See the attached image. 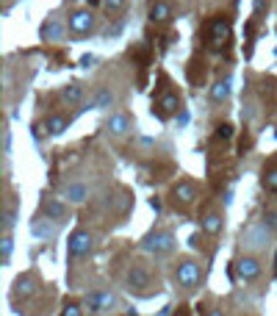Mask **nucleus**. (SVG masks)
<instances>
[{"label":"nucleus","instance_id":"f257e3e1","mask_svg":"<svg viewBox=\"0 0 277 316\" xmlns=\"http://www.w3.org/2000/svg\"><path fill=\"white\" fill-rule=\"evenodd\" d=\"M175 283L180 288H186V291H191V288H197L202 283V266L200 261L194 258H180L178 264H175Z\"/></svg>","mask_w":277,"mask_h":316},{"label":"nucleus","instance_id":"f03ea898","mask_svg":"<svg viewBox=\"0 0 277 316\" xmlns=\"http://www.w3.org/2000/svg\"><path fill=\"white\" fill-rule=\"evenodd\" d=\"M141 250L150 255H169L175 250V236L169 230H153L141 239Z\"/></svg>","mask_w":277,"mask_h":316},{"label":"nucleus","instance_id":"7ed1b4c3","mask_svg":"<svg viewBox=\"0 0 277 316\" xmlns=\"http://www.w3.org/2000/svg\"><path fill=\"white\" fill-rule=\"evenodd\" d=\"M127 288L136 291V294H141V297H150L153 291H158V286L153 283V274L147 272L141 264L131 266V272H127Z\"/></svg>","mask_w":277,"mask_h":316},{"label":"nucleus","instance_id":"20e7f679","mask_svg":"<svg viewBox=\"0 0 277 316\" xmlns=\"http://www.w3.org/2000/svg\"><path fill=\"white\" fill-rule=\"evenodd\" d=\"M83 308H86L89 313L117 311V308H119V297H117V294H111V291H92V294H86Z\"/></svg>","mask_w":277,"mask_h":316},{"label":"nucleus","instance_id":"39448f33","mask_svg":"<svg viewBox=\"0 0 277 316\" xmlns=\"http://www.w3.org/2000/svg\"><path fill=\"white\" fill-rule=\"evenodd\" d=\"M261 272H263V266H261V261L255 258V255L236 258V278H239V280H244V283H249V280H258Z\"/></svg>","mask_w":277,"mask_h":316},{"label":"nucleus","instance_id":"423d86ee","mask_svg":"<svg viewBox=\"0 0 277 316\" xmlns=\"http://www.w3.org/2000/svg\"><path fill=\"white\" fill-rule=\"evenodd\" d=\"M92 247H94V239H92V233H89V230H75V233L70 236V242H67V250H70V255H72V258H83V255H89Z\"/></svg>","mask_w":277,"mask_h":316},{"label":"nucleus","instance_id":"0eeeda50","mask_svg":"<svg viewBox=\"0 0 277 316\" xmlns=\"http://www.w3.org/2000/svg\"><path fill=\"white\" fill-rule=\"evenodd\" d=\"M70 31H72V33H92V31H94V14H92L89 9L72 11V17H70Z\"/></svg>","mask_w":277,"mask_h":316},{"label":"nucleus","instance_id":"6e6552de","mask_svg":"<svg viewBox=\"0 0 277 316\" xmlns=\"http://www.w3.org/2000/svg\"><path fill=\"white\" fill-rule=\"evenodd\" d=\"M36 278L33 274H19V278L14 280V288H11V297L14 300H28L36 294Z\"/></svg>","mask_w":277,"mask_h":316},{"label":"nucleus","instance_id":"1a4fd4ad","mask_svg":"<svg viewBox=\"0 0 277 316\" xmlns=\"http://www.w3.org/2000/svg\"><path fill=\"white\" fill-rule=\"evenodd\" d=\"M197 194H200V191H197V183H194V181H180L178 186L172 189V200L180 203V205L194 203V200H197Z\"/></svg>","mask_w":277,"mask_h":316},{"label":"nucleus","instance_id":"9d476101","mask_svg":"<svg viewBox=\"0 0 277 316\" xmlns=\"http://www.w3.org/2000/svg\"><path fill=\"white\" fill-rule=\"evenodd\" d=\"M269 236H272V230H269L266 225H249L241 239H244L249 247H266L269 244Z\"/></svg>","mask_w":277,"mask_h":316},{"label":"nucleus","instance_id":"9b49d317","mask_svg":"<svg viewBox=\"0 0 277 316\" xmlns=\"http://www.w3.org/2000/svg\"><path fill=\"white\" fill-rule=\"evenodd\" d=\"M31 233L36 239H42V242H50V239H56L58 228L53 225L50 216H39V219H33V222H31Z\"/></svg>","mask_w":277,"mask_h":316},{"label":"nucleus","instance_id":"f8f14e48","mask_svg":"<svg viewBox=\"0 0 277 316\" xmlns=\"http://www.w3.org/2000/svg\"><path fill=\"white\" fill-rule=\"evenodd\" d=\"M105 128H108V133H114V136H125V133H131V130H133V122H131V116H127V114L117 111V114L108 116Z\"/></svg>","mask_w":277,"mask_h":316},{"label":"nucleus","instance_id":"ddd939ff","mask_svg":"<svg viewBox=\"0 0 277 316\" xmlns=\"http://www.w3.org/2000/svg\"><path fill=\"white\" fill-rule=\"evenodd\" d=\"M227 39H230V23H227L225 17H216L211 23V45L219 47V45H225Z\"/></svg>","mask_w":277,"mask_h":316},{"label":"nucleus","instance_id":"4468645a","mask_svg":"<svg viewBox=\"0 0 277 316\" xmlns=\"http://www.w3.org/2000/svg\"><path fill=\"white\" fill-rule=\"evenodd\" d=\"M64 197H67V203L80 205V203H86V197H89V186H86V183H70V186L64 189Z\"/></svg>","mask_w":277,"mask_h":316},{"label":"nucleus","instance_id":"2eb2a0df","mask_svg":"<svg viewBox=\"0 0 277 316\" xmlns=\"http://www.w3.org/2000/svg\"><path fill=\"white\" fill-rule=\"evenodd\" d=\"M42 211H45V216H50V219H64L67 216V205L61 200H56V197H45Z\"/></svg>","mask_w":277,"mask_h":316},{"label":"nucleus","instance_id":"dca6fc26","mask_svg":"<svg viewBox=\"0 0 277 316\" xmlns=\"http://www.w3.org/2000/svg\"><path fill=\"white\" fill-rule=\"evenodd\" d=\"M222 228H225V219H222V214H216V211L205 214V219H202V230H205L208 236H219Z\"/></svg>","mask_w":277,"mask_h":316},{"label":"nucleus","instance_id":"f3484780","mask_svg":"<svg viewBox=\"0 0 277 316\" xmlns=\"http://www.w3.org/2000/svg\"><path fill=\"white\" fill-rule=\"evenodd\" d=\"M230 92H233V81H230V78L216 81V84L211 86V100H214V103H225L227 97H230Z\"/></svg>","mask_w":277,"mask_h":316},{"label":"nucleus","instance_id":"a211bd4d","mask_svg":"<svg viewBox=\"0 0 277 316\" xmlns=\"http://www.w3.org/2000/svg\"><path fill=\"white\" fill-rule=\"evenodd\" d=\"M155 108H158V114H161V116H169V114H175V111L180 108V97L169 92V94H164V97L158 100V106H155Z\"/></svg>","mask_w":277,"mask_h":316},{"label":"nucleus","instance_id":"6ab92c4d","mask_svg":"<svg viewBox=\"0 0 277 316\" xmlns=\"http://www.w3.org/2000/svg\"><path fill=\"white\" fill-rule=\"evenodd\" d=\"M67 125H70V120L67 116H50V120L45 122V130H47V136H58V133H64Z\"/></svg>","mask_w":277,"mask_h":316},{"label":"nucleus","instance_id":"aec40b11","mask_svg":"<svg viewBox=\"0 0 277 316\" xmlns=\"http://www.w3.org/2000/svg\"><path fill=\"white\" fill-rule=\"evenodd\" d=\"M150 19H153V23H169V19H172V9L158 0V3H153V9H150Z\"/></svg>","mask_w":277,"mask_h":316},{"label":"nucleus","instance_id":"412c9836","mask_svg":"<svg viewBox=\"0 0 277 316\" xmlns=\"http://www.w3.org/2000/svg\"><path fill=\"white\" fill-rule=\"evenodd\" d=\"M111 103H114V94L108 92V89H97L92 103H89V108H111Z\"/></svg>","mask_w":277,"mask_h":316},{"label":"nucleus","instance_id":"4be33fe9","mask_svg":"<svg viewBox=\"0 0 277 316\" xmlns=\"http://www.w3.org/2000/svg\"><path fill=\"white\" fill-rule=\"evenodd\" d=\"M61 23H58V19H50V23H45L42 25V39H45V42H50V39H58V36H61Z\"/></svg>","mask_w":277,"mask_h":316},{"label":"nucleus","instance_id":"5701e85b","mask_svg":"<svg viewBox=\"0 0 277 316\" xmlns=\"http://www.w3.org/2000/svg\"><path fill=\"white\" fill-rule=\"evenodd\" d=\"M83 100V86L80 84H70L64 89V103H80Z\"/></svg>","mask_w":277,"mask_h":316},{"label":"nucleus","instance_id":"b1692460","mask_svg":"<svg viewBox=\"0 0 277 316\" xmlns=\"http://www.w3.org/2000/svg\"><path fill=\"white\" fill-rule=\"evenodd\" d=\"M14 225H17V208H14V205H9L6 214H3V233H11V230H14Z\"/></svg>","mask_w":277,"mask_h":316},{"label":"nucleus","instance_id":"393cba45","mask_svg":"<svg viewBox=\"0 0 277 316\" xmlns=\"http://www.w3.org/2000/svg\"><path fill=\"white\" fill-rule=\"evenodd\" d=\"M11 252H14V239L11 233H3V266L11 261Z\"/></svg>","mask_w":277,"mask_h":316},{"label":"nucleus","instance_id":"a878e982","mask_svg":"<svg viewBox=\"0 0 277 316\" xmlns=\"http://www.w3.org/2000/svg\"><path fill=\"white\" fill-rule=\"evenodd\" d=\"M263 186L277 191V169H266V172H263Z\"/></svg>","mask_w":277,"mask_h":316},{"label":"nucleus","instance_id":"bb28decb","mask_svg":"<svg viewBox=\"0 0 277 316\" xmlns=\"http://www.w3.org/2000/svg\"><path fill=\"white\" fill-rule=\"evenodd\" d=\"M263 225L272 233H277V211H266V214H263Z\"/></svg>","mask_w":277,"mask_h":316},{"label":"nucleus","instance_id":"cd10ccee","mask_svg":"<svg viewBox=\"0 0 277 316\" xmlns=\"http://www.w3.org/2000/svg\"><path fill=\"white\" fill-rule=\"evenodd\" d=\"M61 316H83V308L80 305H75V302H70V305L61 311Z\"/></svg>","mask_w":277,"mask_h":316},{"label":"nucleus","instance_id":"c85d7f7f","mask_svg":"<svg viewBox=\"0 0 277 316\" xmlns=\"http://www.w3.org/2000/svg\"><path fill=\"white\" fill-rule=\"evenodd\" d=\"M103 6H105V11L111 14V11H119L125 6V0H103Z\"/></svg>","mask_w":277,"mask_h":316},{"label":"nucleus","instance_id":"c756f323","mask_svg":"<svg viewBox=\"0 0 277 316\" xmlns=\"http://www.w3.org/2000/svg\"><path fill=\"white\" fill-rule=\"evenodd\" d=\"M216 136H219V139H230V136H233V128H230V125H219V128H216Z\"/></svg>","mask_w":277,"mask_h":316},{"label":"nucleus","instance_id":"7c9ffc66","mask_svg":"<svg viewBox=\"0 0 277 316\" xmlns=\"http://www.w3.org/2000/svg\"><path fill=\"white\" fill-rule=\"evenodd\" d=\"M3 147H6V153H9V150H11V133H9V130H6V133H3Z\"/></svg>","mask_w":277,"mask_h":316},{"label":"nucleus","instance_id":"2f4dec72","mask_svg":"<svg viewBox=\"0 0 277 316\" xmlns=\"http://www.w3.org/2000/svg\"><path fill=\"white\" fill-rule=\"evenodd\" d=\"M94 61H97V56H83V58H80V64H83V67H92Z\"/></svg>","mask_w":277,"mask_h":316},{"label":"nucleus","instance_id":"473e14b6","mask_svg":"<svg viewBox=\"0 0 277 316\" xmlns=\"http://www.w3.org/2000/svg\"><path fill=\"white\" fill-rule=\"evenodd\" d=\"M172 316H188V311H186V305H180V308H178V311H175Z\"/></svg>","mask_w":277,"mask_h":316},{"label":"nucleus","instance_id":"72a5a7b5","mask_svg":"<svg viewBox=\"0 0 277 316\" xmlns=\"http://www.w3.org/2000/svg\"><path fill=\"white\" fill-rule=\"evenodd\" d=\"M208 316H225V313H222V308H214V311H208Z\"/></svg>","mask_w":277,"mask_h":316},{"label":"nucleus","instance_id":"f704fd0d","mask_svg":"<svg viewBox=\"0 0 277 316\" xmlns=\"http://www.w3.org/2000/svg\"><path fill=\"white\" fill-rule=\"evenodd\" d=\"M263 6H266L263 0H255V11H263Z\"/></svg>","mask_w":277,"mask_h":316}]
</instances>
